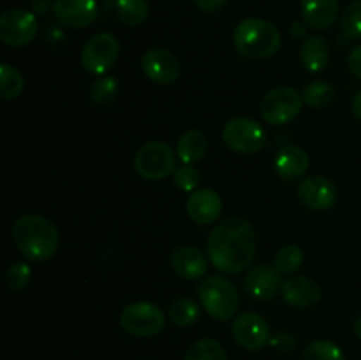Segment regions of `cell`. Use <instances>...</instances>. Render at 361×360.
Returning a JSON list of instances; mask_svg holds the SVG:
<instances>
[{
	"mask_svg": "<svg viewBox=\"0 0 361 360\" xmlns=\"http://www.w3.org/2000/svg\"><path fill=\"white\" fill-rule=\"evenodd\" d=\"M201 307L215 320L226 321L236 314L240 307V295L235 284L222 275H210L197 286Z\"/></svg>",
	"mask_w": 361,
	"mask_h": 360,
	"instance_id": "4",
	"label": "cell"
},
{
	"mask_svg": "<svg viewBox=\"0 0 361 360\" xmlns=\"http://www.w3.org/2000/svg\"><path fill=\"white\" fill-rule=\"evenodd\" d=\"M53 13L67 28H85L94 23L99 7L95 0H55Z\"/></svg>",
	"mask_w": 361,
	"mask_h": 360,
	"instance_id": "16",
	"label": "cell"
},
{
	"mask_svg": "<svg viewBox=\"0 0 361 360\" xmlns=\"http://www.w3.org/2000/svg\"><path fill=\"white\" fill-rule=\"evenodd\" d=\"M303 265V253L298 246H286L275 256V268L281 274H293Z\"/></svg>",
	"mask_w": 361,
	"mask_h": 360,
	"instance_id": "29",
	"label": "cell"
},
{
	"mask_svg": "<svg viewBox=\"0 0 361 360\" xmlns=\"http://www.w3.org/2000/svg\"><path fill=\"white\" fill-rule=\"evenodd\" d=\"M342 32L348 39H361V0H355L344 11L341 20Z\"/></svg>",
	"mask_w": 361,
	"mask_h": 360,
	"instance_id": "31",
	"label": "cell"
},
{
	"mask_svg": "<svg viewBox=\"0 0 361 360\" xmlns=\"http://www.w3.org/2000/svg\"><path fill=\"white\" fill-rule=\"evenodd\" d=\"M23 78L14 67H11L9 64L0 66V97L4 101L18 97L23 90Z\"/></svg>",
	"mask_w": 361,
	"mask_h": 360,
	"instance_id": "27",
	"label": "cell"
},
{
	"mask_svg": "<svg viewBox=\"0 0 361 360\" xmlns=\"http://www.w3.org/2000/svg\"><path fill=\"white\" fill-rule=\"evenodd\" d=\"M303 95L293 87H275L263 95L259 113L264 122L271 126H284L300 115Z\"/></svg>",
	"mask_w": 361,
	"mask_h": 360,
	"instance_id": "5",
	"label": "cell"
},
{
	"mask_svg": "<svg viewBox=\"0 0 361 360\" xmlns=\"http://www.w3.org/2000/svg\"><path fill=\"white\" fill-rule=\"evenodd\" d=\"M302 14L310 28L324 30L337 20L338 0H302Z\"/></svg>",
	"mask_w": 361,
	"mask_h": 360,
	"instance_id": "20",
	"label": "cell"
},
{
	"mask_svg": "<svg viewBox=\"0 0 361 360\" xmlns=\"http://www.w3.org/2000/svg\"><path fill=\"white\" fill-rule=\"evenodd\" d=\"M51 4H55V0H32V9L37 14H44Z\"/></svg>",
	"mask_w": 361,
	"mask_h": 360,
	"instance_id": "37",
	"label": "cell"
},
{
	"mask_svg": "<svg viewBox=\"0 0 361 360\" xmlns=\"http://www.w3.org/2000/svg\"><path fill=\"white\" fill-rule=\"evenodd\" d=\"M305 360H345L344 352L328 339H316L309 342L303 352Z\"/></svg>",
	"mask_w": 361,
	"mask_h": 360,
	"instance_id": "26",
	"label": "cell"
},
{
	"mask_svg": "<svg viewBox=\"0 0 361 360\" xmlns=\"http://www.w3.org/2000/svg\"><path fill=\"white\" fill-rule=\"evenodd\" d=\"M231 332L235 341L250 352L264 348L271 339L270 325L263 316L256 313H242L240 316H236L233 321Z\"/></svg>",
	"mask_w": 361,
	"mask_h": 360,
	"instance_id": "12",
	"label": "cell"
},
{
	"mask_svg": "<svg viewBox=\"0 0 361 360\" xmlns=\"http://www.w3.org/2000/svg\"><path fill=\"white\" fill-rule=\"evenodd\" d=\"M296 196L300 203L314 212L330 210L337 203L338 191L331 180L321 175H310L303 179L296 187Z\"/></svg>",
	"mask_w": 361,
	"mask_h": 360,
	"instance_id": "11",
	"label": "cell"
},
{
	"mask_svg": "<svg viewBox=\"0 0 361 360\" xmlns=\"http://www.w3.org/2000/svg\"><path fill=\"white\" fill-rule=\"evenodd\" d=\"M309 27L307 23H293L291 27V37L293 39H298V37H303L305 35V28Z\"/></svg>",
	"mask_w": 361,
	"mask_h": 360,
	"instance_id": "38",
	"label": "cell"
},
{
	"mask_svg": "<svg viewBox=\"0 0 361 360\" xmlns=\"http://www.w3.org/2000/svg\"><path fill=\"white\" fill-rule=\"evenodd\" d=\"M13 240L25 258L49 260L59 249V229L42 215H23L13 226Z\"/></svg>",
	"mask_w": 361,
	"mask_h": 360,
	"instance_id": "2",
	"label": "cell"
},
{
	"mask_svg": "<svg viewBox=\"0 0 361 360\" xmlns=\"http://www.w3.org/2000/svg\"><path fill=\"white\" fill-rule=\"evenodd\" d=\"M32 270L27 263L23 261H16V263H11L9 267L4 272V281H6L7 288L13 289V292H21L28 286L30 282Z\"/></svg>",
	"mask_w": 361,
	"mask_h": 360,
	"instance_id": "30",
	"label": "cell"
},
{
	"mask_svg": "<svg viewBox=\"0 0 361 360\" xmlns=\"http://www.w3.org/2000/svg\"><path fill=\"white\" fill-rule=\"evenodd\" d=\"M348 66L351 73L361 80V44L355 46L348 55Z\"/></svg>",
	"mask_w": 361,
	"mask_h": 360,
	"instance_id": "35",
	"label": "cell"
},
{
	"mask_svg": "<svg viewBox=\"0 0 361 360\" xmlns=\"http://www.w3.org/2000/svg\"><path fill=\"white\" fill-rule=\"evenodd\" d=\"M134 168L145 180H162L175 172V154L162 141H148L134 157Z\"/></svg>",
	"mask_w": 361,
	"mask_h": 360,
	"instance_id": "8",
	"label": "cell"
},
{
	"mask_svg": "<svg viewBox=\"0 0 361 360\" xmlns=\"http://www.w3.org/2000/svg\"><path fill=\"white\" fill-rule=\"evenodd\" d=\"M166 314L152 302L129 304L120 314V325L134 337H154L164 328Z\"/></svg>",
	"mask_w": 361,
	"mask_h": 360,
	"instance_id": "7",
	"label": "cell"
},
{
	"mask_svg": "<svg viewBox=\"0 0 361 360\" xmlns=\"http://www.w3.org/2000/svg\"><path fill=\"white\" fill-rule=\"evenodd\" d=\"M187 214L197 224H212L222 214V198L214 189H196L187 198Z\"/></svg>",
	"mask_w": 361,
	"mask_h": 360,
	"instance_id": "17",
	"label": "cell"
},
{
	"mask_svg": "<svg viewBox=\"0 0 361 360\" xmlns=\"http://www.w3.org/2000/svg\"><path fill=\"white\" fill-rule=\"evenodd\" d=\"M302 95L305 104H309L310 108L319 109L330 104L335 95V88L328 81H314L305 88Z\"/></svg>",
	"mask_w": 361,
	"mask_h": 360,
	"instance_id": "28",
	"label": "cell"
},
{
	"mask_svg": "<svg viewBox=\"0 0 361 360\" xmlns=\"http://www.w3.org/2000/svg\"><path fill=\"white\" fill-rule=\"evenodd\" d=\"M120 53L118 39L109 32L95 34L81 49V66L92 74H104L116 62Z\"/></svg>",
	"mask_w": 361,
	"mask_h": 360,
	"instance_id": "9",
	"label": "cell"
},
{
	"mask_svg": "<svg viewBox=\"0 0 361 360\" xmlns=\"http://www.w3.org/2000/svg\"><path fill=\"white\" fill-rule=\"evenodd\" d=\"M116 90H118V83H116L115 78H99L92 83L90 99L95 104H108L115 99Z\"/></svg>",
	"mask_w": 361,
	"mask_h": 360,
	"instance_id": "32",
	"label": "cell"
},
{
	"mask_svg": "<svg viewBox=\"0 0 361 360\" xmlns=\"http://www.w3.org/2000/svg\"><path fill=\"white\" fill-rule=\"evenodd\" d=\"M141 67L152 81L161 85L175 83L182 73L178 59L164 48L148 49L141 59Z\"/></svg>",
	"mask_w": 361,
	"mask_h": 360,
	"instance_id": "13",
	"label": "cell"
},
{
	"mask_svg": "<svg viewBox=\"0 0 361 360\" xmlns=\"http://www.w3.org/2000/svg\"><path fill=\"white\" fill-rule=\"evenodd\" d=\"M37 30V20L30 11L9 9L0 16V39L11 48L30 44Z\"/></svg>",
	"mask_w": 361,
	"mask_h": 360,
	"instance_id": "10",
	"label": "cell"
},
{
	"mask_svg": "<svg viewBox=\"0 0 361 360\" xmlns=\"http://www.w3.org/2000/svg\"><path fill=\"white\" fill-rule=\"evenodd\" d=\"M208 256L212 265L224 274H240L250 267L256 254V233L249 221L226 217L208 236Z\"/></svg>",
	"mask_w": 361,
	"mask_h": 360,
	"instance_id": "1",
	"label": "cell"
},
{
	"mask_svg": "<svg viewBox=\"0 0 361 360\" xmlns=\"http://www.w3.org/2000/svg\"><path fill=\"white\" fill-rule=\"evenodd\" d=\"M208 150V140L201 131L190 129L185 131L182 136L178 138L176 143V155L183 164H192V162L200 161Z\"/></svg>",
	"mask_w": 361,
	"mask_h": 360,
	"instance_id": "22",
	"label": "cell"
},
{
	"mask_svg": "<svg viewBox=\"0 0 361 360\" xmlns=\"http://www.w3.org/2000/svg\"><path fill=\"white\" fill-rule=\"evenodd\" d=\"M226 2H228V0H194V4H196L200 9L207 11V13H214V11H219L221 7L226 6Z\"/></svg>",
	"mask_w": 361,
	"mask_h": 360,
	"instance_id": "36",
	"label": "cell"
},
{
	"mask_svg": "<svg viewBox=\"0 0 361 360\" xmlns=\"http://www.w3.org/2000/svg\"><path fill=\"white\" fill-rule=\"evenodd\" d=\"M282 279L281 272L275 267L257 265L243 279V289L254 300H271L277 293H281Z\"/></svg>",
	"mask_w": 361,
	"mask_h": 360,
	"instance_id": "15",
	"label": "cell"
},
{
	"mask_svg": "<svg viewBox=\"0 0 361 360\" xmlns=\"http://www.w3.org/2000/svg\"><path fill=\"white\" fill-rule=\"evenodd\" d=\"M270 344L271 348L277 349V352H293V349L296 348V344H298V341L295 339V335L288 334V332H279L275 337L270 339Z\"/></svg>",
	"mask_w": 361,
	"mask_h": 360,
	"instance_id": "34",
	"label": "cell"
},
{
	"mask_svg": "<svg viewBox=\"0 0 361 360\" xmlns=\"http://www.w3.org/2000/svg\"><path fill=\"white\" fill-rule=\"evenodd\" d=\"M300 60H302V66L309 73H319V71H323L328 66V60H330L328 42L321 35H310V37H307L303 41L302 48H300Z\"/></svg>",
	"mask_w": 361,
	"mask_h": 360,
	"instance_id": "21",
	"label": "cell"
},
{
	"mask_svg": "<svg viewBox=\"0 0 361 360\" xmlns=\"http://www.w3.org/2000/svg\"><path fill=\"white\" fill-rule=\"evenodd\" d=\"M353 112H355L356 119L361 120V88L356 92L355 99H353Z\"/></svg>",
	"mask_w": 361,
	"mask_h": 360,
	"instance_id": "39",
	"label": "cell"
},
{
	"mask_svg": "<svg viewBox=\"0 0 361 360\" xmlns=\"http://www.w3.org/2000/svg\"><path fill=\"white\" fill-rule=\"evenodd\" d=\"M115 14L127 27H140L147 21L150 7L147 0H115Z\"/></svg>",
	"mask_w": 361,
	"mask_h": 360,
	"instance_id": "23",
	"label": "cell"
},
{
	"mask_svg": "<svg viewBox=\"0 0 361 360\" xmlns=\"http://www.w3.org/2000/svg\"><path fill=\"white\" fill-rule=\"evenodd\" d=\"M281 295L286 304L296 309H310L323 299V288L319 282L305 275H295L282 282Z\"/></svg>",
	"mask_w": 361,
	"mask_h": 360,
	"instance_id": "14",
	"label": "cell"
},
{
	"mask_svg": "<svg viewBox=\"0 0 361 360\" xmlns=\"http://www.w3.org/2000/svg\"><path fill=\"white\" fill-rule=\"evenodd\" d=\"M309 154L302 147H296V145H288V147L281 148L274 162L277 176L286 180V182L302 179L307 169H309Z\"/></svg>",
	"mask_w": 361,
	"mask_h": 360,
	"instance_id": "19",
	"label": "cell"
},
{
	"mask_svg": "<svg viewBox=\"0 0 361 360\" xmlns=\"http://www.w3.org/2000/svg\"><path fill=\"white\" fill-rule=\"evenodd\" d=\"M355 330H356V334H358V337L361 339V314H360L358 320H356V323H355Z\"/></svg>",
	"mask_w": 361,
	"mask_h": 360,
	"instance_id": "40",
	"label": "cell"
},
{
	"mask_svg": "<svg viewBox=\"0 0 361 360\" xmlns=\"http://www.w3.org/2000/svg\"><path fill=\"white\" fill-rule=\"evenodd\" d=\"M169 265L185 281H196L208 272V260L197 247L180 246L169 256Z\"/></svg>",
	"mask_w": 361,
	"mask_h": 360,
	"instance_id": "18",
	"label": "cell"
},
{
	"mask_svg": "<svg viewBox=\"0 0 361 360\" xmlns=\"http://www.w3.org/2000/svg\"><path fill=\"white\" fill-rule=\"evenodd\" d=\"M238 53L249 59H268L281 48V32L274 23L259 18L240 21L233 34Z\"/></svg>",
	"mask_w": 361,
	"mask_h": 360,
	"instance_id": "3",
	"label": "cell"
},
{
	"mask_svg": "<svg viewBox=\"0 0 361 360\" xmlns=\"http://www.w3.org/2000/svg\"><path fill=\"white\" fill-rule=\"evenodd\" d=\"M222 140L238 154H257L268 143V136L263 126L249 116H236L224 126Z\"/></svg>",
	"mask_w": 361,
	"mask_h": 360,
	"instance_id": "6",
	"label": "cell"
},
{
	"mask_svg": "<svg viewBox=\"0 0 361 360\" xmlns=\"http://www.w3.org/2000/svg\"><path fill=\"white\" fill-rule=\"evenodd\" d=\"M183 360H228V353L215 339H201L187 349Z\"/></svg>",
	"mask_w": 361,
	"mask_h": 360,
	"instance_id": "24",
	"label": "cell"
},
{
	"mask_svg": "<svg viewBox=\"0 0 361 360\" xmlns=\"http://www.w3.org/2000/svg\"><path fill=\"white\" fill-rule=\"evenodd\" d=\"M173 182L180 191L185 193H194L201 182V173L194 166L182 164L173 172Z\"/></svg>",
	"mask_w": 361,
	"mask_h": 360,
	"instance_id": "33",
	"label": "cell"
},
{
	"mask_svg": "<svg viewBox=\"0 0 361 360\" xmlns=\"http://www.w3.org/2000/svg\"><path fill=\"white\" fill-rule=\"evenodd\" d=\"M169 320L178 327H190L200 320V306L192 299H178L169 307Z\"/></svg>",
	"mask_w": 361,
	"mask_h": 360,
	"instance_id": "25",
	"label": "cell"
}]
</instances>
